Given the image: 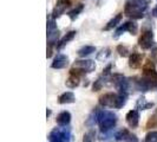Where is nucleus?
Here are the masks:
<instances>
[{"label":"nucleus","instance_id":"aec40b11","mask_svg":"<svg viewBox=\"0 0 157 142\" xmlns=\"http://www.w3.org/2000/svg\"><path fill=\"white\" fill-rule=\"evenodd\" d=\"M83 10H84V5H83V4H78V5L73 8L72 11L69 12V18H70L72 22H73V20H76V19H77V17L82 13V11H83Z\"/></svg>","mask_w":157,"mask_h":142},{"label":"nucleus","instance_id":"cd10ccee","mask_svg":"<svg viewBox=\"0 0 157 142\" xmlns=\"http://www.w3.org/2000/svg\"><path fill=\"white\" fill-rule=\"evenodd\" d=\"M156 127H157V111L152 116H150V118L148 120V122H147V128H156Z\"/></svg>","mask_w":157,"mask_h":142},{"label":"nucleus","instance_id":"20e7f679","mask_svg":"<svg viewBox=\"0 0 157 142\" xmlns=\"http://www.w3.org/2000/svg\"><path fill=\"white\" fill-rule=\"evenodd\" d=\"M138 44L143 50H149L154 45V33L152 31H144L138 39Z\"/></svg>","mask_w":157,"mask_h":142},{"label":"nucleus","instance_id":"c756f323","mask_svg":"<svg viewBox=\"0 0 157 142\" xmlns=\"http://www.w3.org/2000/svg\"><path fill=\"white\" fill-rule=\"evenodd\" d=\"M117 52L121 57H126V56H129V49L126 46H124V45H118Z\"/></svg>","mask_w":157,"mask_h":142},{"label":"nucleus","instance_id":"7ed1b4c3","mask_svg":"<svg viewBox=\"0 0 157 142\" xmlns=\"http://www.w3.org/2000/svg\"><path fill=\"white\" fill-rule=\"evenodd\" d=\"M118 95L113 93H108L99 97V104L103 107H109V108H116L117 107Z\"/></svg>","mask_w":157,"mask_h":142},{"label":"nucleus","instance_id":"ddd939ff","mask_svg":"<svg viewBox=\"0 0 157 142\" xmlns=\"http://www.w3.org/2000/svg\"><path fill=\"white\" fill-rule=\"evenodd\" d=\"M56 121H57V123L60 127H66L71 121V114L69 111H62V112L57 116Z\"/></svg>","mask_w":157,"mask_h":142},{"label":"nucleus","instance_id":"473e14b6","mask_svg":"<svg viewBox=\"0 0 157 142\" xmlns=\"http://www.w3.org/2000/svg\"><path fill=\"white\" fill-rule=\"evenodd\" d=\"M151 13H152V16L156 17V18H157V6L154 8V10H152V12H151Z\"/></svg>","mask_w":157,"mask_h":142},{"label":"nucleus","instance_id":"6e6552de","mask_svg":"<svg viewBox=\"0 0 157 142\" xmlns=\"http://www.w3.org/2000/svg\"><path fill=\"white\" fill-rule=\"evenodd\" d=\"M75 68H78V69H82L85 73H89V72H92L96 69V63L91 59H82V61H76L75 64H73Z\"/></svg>","mask_w":157,"mask_h":142},{"label":"nucleus","instance_id":"9b49d317","mask_svg":"<svg viewBox=\"0 0 157 142\" xmlns=\"http://www.w3.org/2000/svg\"><path fill=\"white\" fill-rule=\"evenodd\" d=\"M142 61H143V55L138 52H134L129 57V66L132 69H138L142 65Z\"/></svg>","mask_w":157,"mask_h":142},{"label":"nucleus","instance_id":"4468645a","mask_svg":"<svg viewBox=\"0 0 157 142\" xmlns=\"http://www.w3.org/2000/svg\"><path fill=\"white\" fill-rule=\"evenodd\" d=\"M76 33H77L76 31L67 32V33H66V34L64 36L63 38L59 40V43L57 44V49H59V50H60V49H63V47L65 46V45H66L67 43H70L71 40H72L73 38H75V37H76Z\"/></svg>","mask_w":157,"mask_h":142},{"label":"nucleus","instance_id":"a878e982","mask_svg":"<svg viewBox=\"0 0 157 142\" xmlns=\"http://www.w3.org/2000/svg\"><path fill=\"white\" fill-rule=\"evenodd\" d=\"M126 100H128V93H119L118 94V101H117V109L124 107L126 103Z\"/></svg>","mask_w":157,"mask_h":142},{"label":"nucleus","instance_id":"39448f33","mask_svg":"<svg viewBox=\"0 0 157 142\" xmlns=\"http://www.w3.org/2000/svg\"><path fill=\"white\" fill-rule=\"evenodd\" d=\"M124 32H130L131 34H136L137 33V24L134 22H125L124 24H122L115 33V38H118L119 36H122Z\"/></svg>","mask_w":157,"mask_h":142},{"label":"nucleus","instance_id":"4be33fe9","mask_svg":"<svg viewBox=\"0 0 157 142\" xmlns=\"http://www.w3.org/2000/svg\"><path fill=\"white\" fill-rule=\"evenodd\" d=\"M131 134L128 129H121L119 132H117L116 134H115V139L117 140V141H125L126 139H128V136Z\"/></svg>","mask_w":157,"mask_h":142},{"label":"nucleus","instance_id":"dca6fc26","mask_svg":"<svg viewBox=\"0 0 157 142\" xmlns=\"http://www.w3.org/2000/svg\"><path fill=\"white\" fill-rule=\"evenodd\" d=\"M152 107H154V103L148 102L144 96H141V97L137 100V102H136V108L140 109V110H147V109H150V108H152Z\"/></svg>","mask_w":157,"mask_h":142},{"label":"nucleus","instance_id":"1a4fd4ad","mask_svg":"<svg viewBox=\"0 0 157 142\" xmlns=\"http://www.w3.org/2000/svg\"><path fill=\"white\" fill-rule=\"evenodd\" d=\"M67 64H69V57L63 55V53H59V55L56 56V58L53 59L52 64H51V68L57 69V70L58 69H64Z\"/></svg>","mask_w":157,"mask_h":142},{"label":"nucleus","instance_id":"6ab92c4d","mask_svg":"<svg viewBox=\"0 0 157 142\" xmlns=\"http://www.w3.org/2000/svg\"><path fill=\"white\" fill-rule=\"evenodd\" d=\"M96 51V47L92 46V45H85L82 49L78 50V56L79 57H86V56H90L91 53H94Z\"/></svg>","mask_w":157,"mask_h":142},{"label":"nucleus","instance_id":"412c9836","mask_svg":"<svg viewBox=\"0 0 157 142\" xmlns=\"http://www.w3.org/2000/svg\"><path fill=\"white\" fill-rule=\"evenodd\" d=\"M110 56H111L110 47H105V49H102V50H101V52H98V55H97V59L104 62V61H106Z\"/></svg>","mask_w":157,"mask_h":142},{"label":"nucleus","instance_id":"f8f14e48","mask_svg":"<svg viewBox=\"0 0 157 142\" xmlns=\"http://www.w3.org/2000/svg\"><path fill=\"white\" fill-rule=\"evenodd\" d=\"M58 36H59V31L58 29L55 30H48L47 31V46L53 47L58 41Z\"/></svg>","mask_w":157,"mask_h":142},{"label":"nucleus","instance_id":"bb28decb","mask_svg":"<svg viewBox=\"0 0 157 142\" xmlns=\"http://www.w3.org/2000/svg\"><path fill=\"white\" fill-rule=\"evenodd\" d=\"M144 142H157V130L149 132L148 134L145 135Z\"/></svg>","mask_w":157,"mask_h":142},{"label":"nucleus","instance_id":"f257e3e1","mask_svg":"<svg viewBox=\"0 0 157 142\" xmlns=\"http://www.w3.org/2000/svg\"><path fill=\"white\" fill-rule=\"evenodd\" d=\"M150 0H128L124 7V14L132 19H141L145 16Z\"/></svg>","mask_w":157,"mask_h":142},{"label":"nucleus","instance_id":"9d476101","mask_svg":"<svg viewBox=\"0 0 157 142\" xmlns=\"http://www.w3.org/2000/svg\"><path fill=\"white\" fill-rule=\"evenodd\" d=\"M126 123L131 128H136L138 126V122H140V112L138 110H130L126 114Z\"/></svg>","mask_w":157,"mask_h":142},{"label":"nucleus","instance_id":"b1692460","mask_svg":"<svg viewBox=\"0 0 157 142\" xmlns=\"http://www.w3.org/2000/svg\"><path fill=\"white\" fill-rule=\"evenodd\" d=\"M65 84H66V87L73 89V88H76V87H78V85H79V78H78V77H76V76H72V75H70V77L66 79Z\"/></svg>","mask_w":157,"mask_h":142},{"label":"nucleus","instance_id":"a211bd4d","mask_svg":"<svg viewBox=\"0 0 157 142\" xmlns=\"http://www.w3.org/2000/svg\"><path fill=\"white\" fill-rule=\"evenodd\" d=\"M122 18H123V13H119V14H117L116 17H113V18H112V19L110 20V22L106 24V26L104 27V30H105V31H109V30H111V29L116 27L118 24L121 23Z\"/></svg>","mask_w":157,"mask_h":142},{"label":"nucleus","instance_id":"0eeeda50","mask_svg":"<svg viewBox=\"0 0 157 142\" xmlns=\"http://www.w3.org/2000/svg\"><path fill=\"white\" fill-rule=\"evenodd\" d=\"M112 83L115 84V87L119 93H128L129 89V81L123 77L122 75H113L112 77Z\"/></svg>","mask_w":157,"mask_h":142},{"label":"nucleus","instance_id":"423d86ee","mask_svg":"<svg viewBox=\"0 0 157 142\" xmlns=\"http://www.w3.org/2000/svg\"><path fill=\"white\" fill-rule=\"evenodd\" d=\"M71 1L70 0H57L56 6L52 11V19L59 18V17L64 14V12L66 11V8L70 7Z\"/></svg>","mask_w":157,"mask_h":142},{"label":"nucleus","instance_id":"c85d7f7f","mask_svg":"<svg viewBox=\"0 0 157 142\" xmlns=\"http://www.w3.org/2000/svg\"><path fill=\"white\" fill-rule=\"evenodd\" d=\"M94 137H96V133H94V130H91V132H89L86 134H84V136H83V142H94Z\"/></svg>","mask_w":157,"mask_h":142},{"label":"nucleus","instance_id":"2eb2a0df","mask_svg":"<svg viewBox=\"0 0 157 142\" xmlns=\"http://www.w3.org/2000/svg\"><path fill=\"white\" fill-rule=\"evenodd\" d=\"M75 101H76L75 95L71 91H66V93H64L58 97V102L60 104H69V103H73Z\"/></svg>","mask_w":157,"mask_h":142},{"label":"nucleus","instance_id":"f03ea898","mask_svg":"<svg viewBox=\"0 0 157 142\" xmlns=\"http://www.w3.org/2000/svg\"><path fill=\"white\" fill-rule=\"evenodd\" d=\"M97 123L102 132H109L117 123V116L109 110H97Z\"/></svg>","mask_w":157,"mask_h":142},{"label":"nucleus","instance_id":"7c9ffc66","mask_svg":"<svg viewBox=\"0 0 157 142\" xmlns=\"http://www.w3.org/2000/svg\"><path fill=\"white\" fill-rule=\"evenodd\" d=\"M96 123H97V110L94 111V112H92V115L87 118V121H86V124L90 127L94 126Z\"/></svg>","mask_w":157,"mask_h":142},{"label":"nucleus","instance_id":"5701e85b","mask_svg":"<svg viewBox=\"0 0 157 142\" xmlns=\"http://www.w3.org/2000/svg\"><path fill=\"white\" fill-rule=\"evenodd\" d=\"M106 77H108V76H104V75H103L102 77H99L97 81H94V87H92L94 91H99V90H102V88L104 87V84H105Z\"/></svg>","mask_w":157,"mask_h":142},{"label":"nucleus","instance_id":"393cba45","mask_svg":"<svg viewBox=\"0 0 157 142\" xmlns=\"http://www.w3.org/2000/svg\"><path fill=\"white\" fill-rule=\"evenodd\" d=\"M48 140H50V142H64L63 139L60 137L59 133H58V129H57V128L53 129V130L50 133V135H48Z\"/></svg>","mask_w":157,"mask_h":142},{"label":"nucleus","instance_id":"72a5a7b5","mask_svg":"<svg viewBox=\"0 0 157 142\" xmlns=\"http://www.w3.org/2000/svg\"><path fill=\"white\" fill-rule=\"evenodd\" d=\"M50 115H51V110H47V111H46V116L48 117Z\"/></svg>","mask_w":157,"mask_h":142},{"label":"nucleus","instance_id":"f3484780","mask_svg":"<svg viewBox=\"0 0 157 142\" xmlns=\"http://www.w3.org/2000/svg\"><path fill=\"white\" fill-rule=\"evenodd\" d=\"M57 129H58V133H59V135L63 139L64 142L72 141V134H71L70 128H57Z\"/></svg>","mask_w":157,"mask_h":142},{"label":"nucleus","instance_id":"2f4dec72","mask_svg":"<svg viewBox=\"0 0 157 142\" xmlns=\"http://www.w3.org/2000/svg\"><path fill=\"white\" fill-rule=\"evenodd\" d=\"M124 142H138V137H137L135 134H130Z\"/></svg>","mask_w":157,"mask_h":142}]
</instances>
